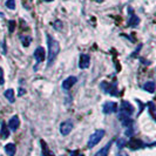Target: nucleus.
I'll return each instance as SVG.
<instances>
[{
  "label": "nucleus",
  "mask_w": 156,
  "mask_h": 156,
  "mask_svg": "<svg viewBox=\"0 0 156 156\" xmlns=\"http://www.w3.org/2000/svg\"><path fill=\"white\" fill-rule=\"evenodd\" d=\"M96 1H101V0H96Z\"/></svg>",
  "instance_id": "obj_31"
},
{
  "label": "nucleus",
  "mask_w": 156,
  "mask_h": 156,
  "mask_svg": "<svg viewBox=\"0 0 156 156\" xmlns=\"http://www.w3.org/2000/svg\"><path fill=\"white\" fill-rule=\"evenodd\" d=\"M48 66H50L53 64V61L55 60L57 53L60 50V46L59 42L54 39H52V36L48 35Z\"/></svg>",
  "instance_id": "obj_1"
},
{
  "label": "nucleus",
  "mask_w": 156,
  "mask_h": 156,
  "mask_svg": "<svg viewBox=\"0 0 156 156\" xmlns=\"http://www.w3.org/2000/svg\"><path fill=\"white\" fill-rule=\"evenodd\" d=\"M127 146L130 148L131 150H137V149L144 147V143L140 139H130L129 142H127Z\"/></svg>",
  "instance_id": "obj_6"
},
{
  "label": "nucleus",
  "mask_w": 156,
  "mask_h": 156,
  "mask_svg": "<svg viewBox=\"0 0 156 156\" xmlns=\"http://www.w3.org/2000/svg\"><path fill=\"white\" fill-rule=\"evenodd\" d=\"M71 156H85V155L81 154L79 150H74V151H71Z\"/></svg>",
  "instance_id": "obj_25"
},
{
  "label": "nucleus",
  "mask_w": 156,
  "mask_h": 156,
  "mask_svg": "<svg viewBox=\"0 0 156 156\" xmlns=\"http://www.w3.org/2000/svg\"><path fill=\"white\" fill-rule=\"evenodd\" d=\"M120 156H127L126 154H123V153H120Z\"/></svg>",
  "instance_id": "obj_29"
},
{
  "label": "nucleus",
  "mask_w": 156,
  "mask_h": 156,
  "mask_svg": "<svg viewBox=\"0 0 156 156\" xmlns=\"http://www.w3.org/2000/svg\"><path fill=\"white\" fill-rule=\"evenodd\" d=\"M40 143H41V148H42V155H43V156H54V154H53V153L49 150L47 143H46L43 140H41Z\"/></svg>",
  "instance_id": "obj_15"
},
{
  "label": "nucleus",
  "mask_w": 156,
  "mask_h": 156,
  "mask_svg": "<svg viewBox=\"0 0 156 156\" xmlns=\"http://www.w3.org/2000/svg\"><path fill=\"white\" fill-rule=\"evenodd\" d=\"M31 41H32L31 36H21V42H23V45H24L25 47H28Z\"/></svg>",
  "instance_id": "obj_19"
},
{
  "label": "nucleus",
  "mask_w": 156,
  "mask_h": 156,
  "mask_svg": "<svg viewBox=\"0 0 156 156\" xmlns=\"http://www.w3.org/2000/svg\"><path fill=\"white\" fill-rule=\"evenodd\" d=\"M8 31H9V33H13L14 32V29H16V21L14 20H11L9 23H8Z\"/></svg>",
  "instance_id": "obj_21"
},
{
  "label": "nucleus",
  "mask_w": 156,
  "mask_h": 156,
  "mask_svg": "<svg viewBox=\"0 0 156 156\" xmlns=\"http://www.w3.org/2000/svg\"><path fill=\"white\" fill-rule=\"evenodd\" d=\"M117 112V103L113 102V101H108L103 105V113L105 114H110V113H115Z\"/></svg>",
  "instance_id": "obj_7"
},
{
  "label": "nucleus",
  "mask_w": 156,
  "mask_h": 156,
  "mask_svg": "<svg viewBox=\"0 0 156 156\" xmlns=\"http://www.w3.org/2000/svg\"><path fill=\"white\" fill-rule=\"evenodd\" d=\"M149 108H150V114H151V116L155 117V114H154V113H155V105H154L153 102H150V103H149Z\"/></svg>",
  "instance_id": "obj_23"
},
{
  "label": "nucleus",
  "mask_w": 156,
  "mask_h": 156,
  "mask_svg": "<svg viewBox=\"0 0 156 156\" xmlns=\"http://www.w3.org/2000/svg\"><path fill=\"white\" fill-rule=\"evenodd\" d=\"M126 146H127V141L124 139L117 140V148H119V149H122V148H124Z\"/></svg>",
  "instance_id": "obj_20"
},
{
  "label": "nucleus",
  "mask_w": 156,
  "mask_h": 156,
  "mask_svg": "<svg viewBox=\"0 0 156 156\" xmlns=\"http://www.w3.org/2000/svg\"><path fill=\"white\" fill-rule=\"evenodd\" d=\"M34 57H35V60H36L38 64L41 62V61H43L45 57H46V52H45V49L42 48V47H38V48L35 49V52H34Z\"/></svg>",
  "instance_id": "obj_9"
},
{
  "label": "nucleus",
  "mask_w": 156,
  "mask_h": 156,
  "mask_svg": "<svg viewBox=\"0 0 156 156\" xmlns=\"http://www.w3.org/2000/svg\"><path fill=\"white\" fill-rule=\"evenodd\" d=\"M73 129V122L71 120H67L60 124V133L62 136H67Z\"/></svg>",
  "instance_id": "obj_5"
},
{
  "label": "nucleus",
  "mask_w": 156,
  "mask_h": 156,
  "mask_svg": "<svg viewBox=\"0 0 156 156\" xmlns=\"http://www.w3.org/2000/svg\"><path fill=\"white\" fill-rule=\"evenodd\" d=\"M112 143H113V141H110V142H108L105 147L102 148V149H100L98 153L95 154V156H108V153H109V150H110V147H112Z\"/></svg>",
  "instance_id": "obj_13"
},
{
  "label": "nucleus",
  "mask_w": 156,
  "mask_h": 156,
  "mask_svg": "<svg viewBox=\"0 0 156 156\" xmlns=\"http://www.w3.org/2000/svg\"><path fill=\"white\" fill-rule=\"evenodd\" d=\"M126 135H127V136H131V135H133V128H131V127H127Z\"/></svg>",
  "instance_id": "obj_26"
},
{
  "label": "nucleus",
  "mask_w": 156,
  "mask_h": 156,
  "mask_svg": "<svg viewBox=\"0 0 156 156\" xmlns=\"http://www.w3.org/2000/svg\"><path fill=\"white\" fill-rule=\"evenodd\" d=\"M19 126H20V120H19V116H12L11 117V120H9V122H8V127H9V129L11 130H16L18 128H19Z\"/></svg>",
  "instance_id": "obj_11"
},
{
  "label": "nucleus",
  "mask_w": 156,
  "mask_h": 156,
  "mask_svg": "<svg viewBox=\"0 0 156 156\" xmlns=\"http://www.w3.org/2000/svg\"><path fill=\"white\" fill-rule=\"evenodd\" d=\"M54 26H57V29H60V28L62 27V24H61L60 21H57V23H54Z\"/></svg>",
  "instance_id": "obj_27"
},
{
  "label": "nucleus",
  "mask_w": 156,
  "mask_h": 156,
  "mask_svg": "<svg viewBox=\"0 0 156 156\" xmlns=\"http://www.w3.org/2000/svg\"><path fill=\"white\" fill-rule=\"evenodd\" d=\"M6 6L9 9H14L16 8V0H7L6 1Z\"/></svg>",
  "instance_id": "obj_22"
},
{
  "label": "nucleus",
  "mask_w": 156,
  "mask_h": 156,
  "mask_svg": "<svg viewBox=\"0 0 156 156\" xmlns=\"http://www.w3.org/2000/svg\"><path fill=\"white\" fill-rule=\"evenodd\" d=\"M4 71H2V68H0V86H2L4 85Z\"/></svg>",
  "instance_id": "obj_24"
},
{
  "label": "nucleus",
  "mask_w": 156,
  "mask_h": 156,
  "mask_svg": "<svg viewBox=\"0 0 156 156\" xmlns=\"http://www.w3.org/2000/svg\"><path fill=\"white\" fill-rule=\"evenodd\" d=\"M134 112V107L131 106L129 102L127 101H122L121 103V108H120V112H119V119L122 121L127 117H130V115Z\"/></svg>",
  "instance_id": "obj_2"
},
{
  "label": "nucleus",
  "mask_w": 156,
  "mask_h": 156,
  "mask_svg": "<svg viewBox=\"0 0 156 156\" xmlns=\"http://www.w3.org/2000/svg\"><path fill=\"white\" fill-rule=\"evenodd\" d=\"M105 136V130L103 129H98L95 133H93L89 136V140H88V148H94L101 140L103 139Z\"/></svg>",
  "instance_id": "obj_3"
},
{
  "label": "nucleus",
  "mask_w": 156,
  "mask_h": 156,
  "mask_svg": "<svg viewBox=\"0 0 156 156\" xmlns=\"http://www.w3.org/2000/svg\"><path fill=\"white\" fill-rule=\"evenodd\" d=\"M0 134H1V137L2 139H7L8 136H9V130H8V128L6 127V123L5 122L1 123V131H0Z\"/></svg>",
  "instance_id": "obj_18"
},
{
  "label": "nucleus",
  "mask_w": 156,
  "mask_h": 156,
  "mask_svg": "<svg viewBox=\"0 0 156 156\" xmlns=\"http://www.w3.org/2000/svg\"><path fill=\"white\" fill-rule=\"evenodd\" d=\"M129 13H130V18H129V20H128V26H130V27H135V26H137L140 24V19L139 16H136L134 13H133V11H131V8L129 7Z\"/></svg>",
  "instance_id": "obj_12"
},
{
  "label": "nucleus",
  "mask_w": 156,
  "mask_h": 156,
  "mask_svg": "<svg viewBox=\"0 0 156 156\" xmlns=\"http://www.w3.org/2000/svg\"><path fill=\"white\" fill-rule=\"evenodd\" d=\"M45 1H52V0H45Z\"/></svg>",
  "instance_id": "obj_30"
},
{
  "label": "nucleus",
  "mask_w": 156,
  "mask_h": 156,
  "mask_svg": "<svg viewBox=\"0 0 156 156\" xmlns=\"http://www.w3.org/2000/svg\"><path fill=\"white\" fill-rule=\"evenodd\" d=\"M24 93H26V92H25L23 88H20V89H19V95H20V96H21V95H24Z\"/></svg>",
  "instance_id": "obj_28"
},
{
  "label": "nucleus",
  "mask_w": 156,
  "mask_h": 156,
  "mask_svg": "<svg viewBox=\"0 0 156 156\" xmlns=\"http://www.w3.org/2000/svg\"><path fill=\"white\" fill-rule=\"evenodd\" d=\"M76 81H78V79L75 76H69V78H67L65 81L62 82V88L65 90H68L69 88L73 87L74 83H76Z\"/></svg>",
  "instance_id": "obj_10"
},
{
  "label": "nucleus",
  "mask_w": 156,
  "mask_h": 156,
  "mask_svg": "<svg viewBox=\"0 0 156 156\" xmlns=\"http://www.w3.org/2000/svg\"><path fill=\"white\" fill-rule=\"evenodd\" d=\"M143 88L147 90L148 93H150V94H153L154 92H155V83L153 81H149V82H146L144 83V86H143Z\"/></svg>",
  "instance_id": "obj_16"
},
{
  "label": "nucleus",
  "mask_w": 156,
  "mask_h": 156,
  "mask_svg": "<svg viewBox=\"0 0 156 156\" xmlns=\"http://www.w3.org/2000/svg\"><path fill=\"white\" fill-rule=\"evenodd\" d=\"M90 64V57L88 54H81L80 55V60H79V67L81 69H86L89 67Z\"/></svg>",
  "instance_id": "obj_8"
},
{
  "label": "nucleus",
  "mask_w": 156,
  "mask_h": 156,
  "mask_svg": "<svg viewBox=\"0 0 156 156\" xmlns=\"http://www.w3.org/2000/svg\"><path fill=\"white\" fill-rule=\"evenodd\" d=\"M101 88L106 92L107 94H110V95H114V96H119L120 93L117 90L116 87V83H107V82H102L101 83Z\"/></svg>",
  "instance_id": "obj_4"
},
{
  "label": "nucleus",
  "mask_w": 156,
  "mask_h": 156,
  "mask_svg": "<svg viewBox=\"0 0 156 156\" xmlns=\"http://www.w3.org/2000/svg\"><path fill=\"white\" fill-rule=\"evenodd\" d=\"M4 95H5V98L7 99V100L9 101V102H11V103H13V102H14V90H13V89L5 90Z\"/></svg>",
  "instance_id": "obj_17"
},
{
  "label": "nucleus",
  "mask_w": 156,
  "mask_h": 156,
  "mask_svg": "<svg viewBox=\"0 0 156 156\" xmlns=\"http://www.w3.org/2000/svg\"><path fill=\"white\" fill-rule=\"evenodd\" d=\"M5 151L8 156H14L16 155V147L14 143H7L5 146Z\"/></svg>",
  "instance_id": "obj_14"
}]
</instances>
